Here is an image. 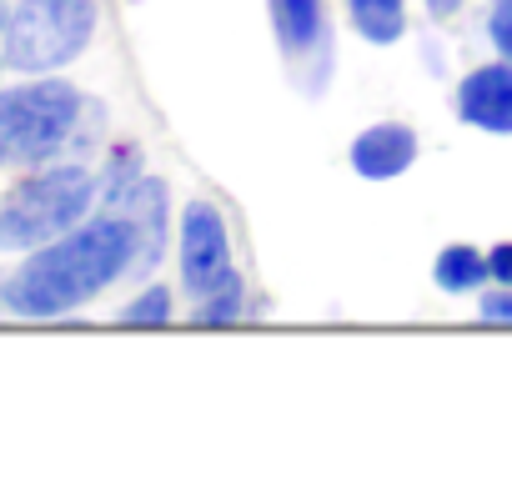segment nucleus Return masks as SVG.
Instances as JSON below:
<instances>
[{
	"label": "nucleus",
	"instance_id": "nucleus-1",
	"mask_svg": "<svg viewBox=\"0 0 512 492\" xmlns=\"http://www.w3.org/2000/svg\"><path fill=\"white\" fill-rule=\"evenodd\" d=\"M136 267V236L116 211L86 216L66 236L36 246V252L6 277V307L31 322L71 317L96 302L106 287L131 277Z\"/></svg>",
	"mask_w": 512,
	"mask_h": 492
},
{
	"label": "nucleus",
	"instance_id": "nucleus-2",
	"mask_svg": "<svg viewBox=\"0 0 512 492\" xmlns=\"http://www.w3.org/2000/svg\"><path fill=\"white\" fill-rule=\"evenodd\" d=\"M101 201V171L81 161H56L26 176L0 201V252H36V246L81 226Z\"/></svg>",
	"mask_w": 512,
	"mask_h": 492
},
{
	"label": "nucleus",
	"instance_id": "nucleus-3",
	"mask_svg": "<svg viewBox=\"0 0 512 492\" xmlns=\"http://www.w3.org/2000/svg\"><path fill=\"white\" fill-rule=\"evenodd\" d=\"M96 106L61 76H36L0 91V146L21 166H46L81 141V121Z\"/></svg>",
	"mask_w": 512,
	"mask_h": 492
},
{
	"label": "nucleus",
	"instance_id": "nucleus-4",
	"mask_svg": "<svg viewBox=\"0 0 512 492\" xmlns=\"http://www.w3.org/2000/svg\"><path fill=\"white\" fill-rule=\"evenodd\" d=\"M101 26V0H16L0 36V61L21 76H56L86 56Z\"/></svg>",
	"mask_w": 512,
	"mask_h": 492
},
{
	"label": "nucleus",
	"instance_id": "nucleus-5",
	"mask_svg": "<svg viewBox=\"0 0 512 492\" xmlns=\"http://www.w3.org/2000/svg\"><path fill=\"white\" fill-rule=\"evenodd\" d=\"M176 272H181V292L191 297V307L221 292L231 277H241L231 257L226 216L211 201H186L176 216Z\"/></svg>",
	"mask_w": 512,
	"mask_h": 492
},
{
	"label": "nucleus",
	"instance_id": "nucleus-6",
	"mask_svg": "<svg viewBox=\"0 0 512 492\" xmlns=\"http://www.w3.org/2000/svg\"><path fill=\"white\" fill-rule=\"evenodd\" d=\"M272 11V36L282 56L307 71V91L322 96L332 76V21H327V0H267Z\"/></svg>",
	"mask_w": 512,
	"mask_h": 492
},
{
	"label": "nucleus",
	"instance_id": "nucleus-7",
	"mask_svg": "<svg viewBox=\"0 0 512 492\" xmlns=\"http://www.w3.org/2000/svg\"><path fill=\"white\" fill-rule=\"evenodd\" d=\"M106 211H116L131 226V236H136V267H131V277H151L156 262L166 257V236H171V186L146 171L136 186H126L116 201H106Z\"/></svg>",
	"mask_w": 512,
	"mask_h": 492
},
{
	"label": "nucleus",
	"instance_id": "nucleus-8",
	"mask_svg": "<svg viewBox=\"0 0 512 492\" xmlns=\"http://www.w3.org/2000/svg\"><path fill=\"white\" fill-rule=\"evenodd\" d=\"M457 121L487 136H512V61H482L457 81Z\"/></svg>",
	"mask_w": 512,
	"mask_h": 492
},
{
	"label": "nucleus",
	"instance_id": "nucleus-9",
	"mask_svg": "<svg viewBox=\"0 0 512 492\" xmlns=\"http://www.w3.org/2000/svg\"><path fill=\"white\" fill-rule=\"evenodd\" d=\"M417 151H422V141H417V131H412L407 121H377V126L357 131L347 161H352V171H357L362 181L382 186V181L407 176L412 161H417Z\"/></svg>",
	"mask_w": 512,
	"mask_h": 492
},
{
	"label": "nucleus",
	"instance_id": "nucleus-10",
	"mask_svg": "<svg viewBox=\"0 0 512 492\" xmlns=\"http://www.w3.org/2000/svg\"><path fill=\"white\" fill-rule=\"evenodd\" d=\"M432 282H437V292H447V297H472V292H482V287L492 282L487 252H477L472 241H447L442 252H437V262H432Z\"/></svg>",
	"mask_w": 512,
	"mask_h": 492
},
{
	"label": "nucleus",
	"instance_id": "nucleus-11",
	"mask_svg": "<svg viewBox=\"0 0 512 492\" xmlns=\"http://www.w3.org/2000/svg\"><path fill=\"white\" fill-rule=\"evenodd\" d=\"M347 26L367 46H397L407 36V0H347Z\"/></svg>",
	"mask_w": 512,
	"mask_h": 492
},
{
	"label": "nucleus",
	"instance_id": "nucleus-12",
	"mask_svg": "<svg viewBox=\"0 0 512 492\" xmlns=\"http://www.w3.org/2000/svg\"><path fill=\"white\" fill-rule=\"evenodd\" d=\"M146 176V166H141V146H131V141H121V146H111V156H106V171H101V206L106 201H116L126 186H136Z\"/></svg>",
	"mask_w": 512,
	"mask_h": 492
},
{
	"label": "nucleus",
	"instance_id": "nucleus-13",
	"mask_svg": "<svg viewBox=\"0 0 512 492\" xmlns=\"http://www.w3.org/2000/svg\"><path fill=\"white\" fill-rule=\"evenodd\" d=\"M176 317V297H171V287H161V282H151L146 292H136L126 307H121V322L126 327H166Z\"/></svg>",
	"mask_w": 512,
	"mask_h": 492
},
{
	"label": "nucleus",
	"instance_id": "nucleus-14",
	"mask_svg": "<svg viewBox=\"0 0 512 492\" xmlns=\"http://www.w3.org/2000/svg\"><path fill=\"white\" fill-rule=\"evenodd\" d=\"M241 312H246V287H241V277H231L221 292H211L206 302L191 307V317H196L201 327H231V322H241Z\"/></svg>",
	"mask_w": 512,
	"mask_h": 492
},
{
	"label": "nucleus",
	"instance_id": "nucleus-15",
	"mask_svg": "<svg viewBox=\"0 0 512 492\" xmlns=\"http://www.w3.org/2000/svg\"><path fill=\"white\" fill-rule=\"evenodd\" d=\"M477 317H482L487 327H512V287L492 282V287L477 297Z\"/></svg>",
	"mask_w": 512,
	"mask_h": 492
},
{
	"label": "nucleus",
	"instance_id": "nucleus-16",
	"mask_svg": "<svg viewBox=\"0 0 512 492\" xmlns=\"http://www.w3.org/2000/svg\"><path fill=\"white\" fill-rule=\"evenodd\" d=\"M487 36H492V46L502 51V61H512V0H492Z\"/></svg>",
	"mask_w": 512,
	"mask_h": 492
},
{
	"label": "nucleus",
	"instance_id": "nucleus-17",
	"mask_svg": "<svg viewBox=\"0 0 512 492\" xmlns=\"http://www.w3.org/2000/svg\"><path fill=\"white\" fill-rule=\"evenodd\" d=\"M487 267H492V282L512 287V241H497L492 252H487Z\"/></svg>",
	"mask_w": 512,
	"mask_h": 492
},
{
	"label": "nucleus",
	"instance_id": "nucleus-18",
	"mask_svg": "<svg viewBox=\"0 0 512 492\" xmlns=\"http://www.w3.org/2000/svg\"><path fill=\"white\" fill-rule=\"evenodd\" d=\"M467 6V0H422V11L432 16V21H447V16H457Z\"/></svg>",
	"mask_w": 512,
	"mask_h": 492
},
{
	"label": "nucleus",
	"instance_id": "nucleus-19",
	"mask_svg": "<svg viewBox=\"0 0 512 492\" xmlns=\"http://www.w3.org/2000/svg\"><path fill=\"white\" fill-rule=\"evenodd\" d=\"M6 21H11V11H6V0H0V36H6Z\"/></svg>",
	"mask_w": 512,
	"mask_h": 492
},
{
	"label": "nucleus",
	"instance_id": "nucleus-20",
	"mask_svg": "<svg viewBox=\"0 0 512 492\" xmlns=\"http://www.w3.org/2000/svg\"><path fill=\"white\" fill-rule=\"evenodd\" d=\"M0 307H6V277H0Z\"/></svg>",
	"mask_w": 512,
	"mask_h": 492
},
{
	"label": "nucleus",
	"instance_id": "nucleus-21",
	"mask_svg": "<svg viewBox=\"0 0 512 492\" xmlns=\"http://www.w3.org/2000/svg\"><path fill=\"white\" fill-rule=\"evenodd\" d=\"M0 161H6V146H0Z\"/></svg>",
	"mask_w": 512,
	"mask_h": 492
}]
</instances>
